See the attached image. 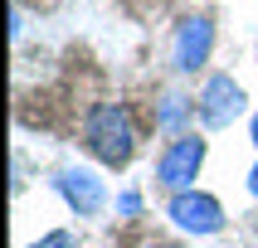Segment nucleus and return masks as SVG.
<instances>
[{"mask_svg": "<svg viewBox=\"0 0 258 248\" xmlns=\"http://www.w3.org/2000/svg\"><path fill=\"white\" fill-rule=\"evenodd\" d=\"M83 146H88V156L98 160V166L122 171L137 156V122H132V112L122 102H98L83 117Z\"/></svg>", "mask_w": 258, "mask_h": 248, "instance_id": "f257e3e1", "label": "nucleus"}, {"mask_svg": "<svg viewBox=\"0 0 258 248\" xmlns=\"http://www.w3.org/2000/svg\"><path fill=\"white\" fill-rule=\"evenodd\" d=\"M205 156H210V141H205L200 131H185V136H171L166 151L156 156V185L180 195V190H195L205 171Z\"/></svg>", "mask_w": 258, "mask_h": 248, "instance_id": "f03ea898", "label": "nucleus"}, {"mask_svg": "<svg viewBox=\"0 0 258 248\" xmlns=\"http://www.w3.org/2000/svg\"><path fill=\"white\" fill-rule=\"evenodd\" d=\"M244 107H248V98H244V88L234 83L229 73H210L200 83V93H195V117H200L210 131L234 127V122L244 117Z\"/></svg>", "mask_w": 258, "mask_h": 248, "instance_id": "7ed1b4c3", "label": "nucleus"}, {"mask_svg": "<svg viewBox=\"0 0 258 248\" xmlns=\"http://www.w3.org/2000/svg\"><path fill=\"white\" fill-rule=\"evenodd\" d=\"M166 219H171L180 233L210 238V233L224 229V204H219L215 195H205V190H180V195H171V204H166Z\"/></svg>", "mask_w": 258, "mask_h": 248, "instance_id": "20e7f679", "label": "nucleus"}, {"mask_svg": "<svg viewBox=\"0 0 258 248\" xmlns=\"http://www.w3.org/2000/svg\"><path fill=\"white\" fill-rule=\"evenodd\" d=\"M215 54V20L210 15H185L171 34V63L175 73H200Z\"/></svg>", "mask_w": 258, "mask_h": 248, "instance_id": "39448f33", "label": "nucleus"}, {"mask_svg": "<svg viewBox=\"0 0 258 248\" xmlns=\"http://www.w3.org/2000/svg\"><path fill=\"white\" fill-rule=\"evenodd\" d=\"M54 190L63 195V204H69L78 219H98L102 209H107V185H102V175L88 171V166H63V171H54Z\"/></svg>", "mask_w": 258, "mask_h": 248, "instance_id": "423d86ee", "label": "nucleus"}, {"mask_svg": "<svg viewBox=\"0 0 258 248\" xmlns=\"http://www.w3.org/2000/svg\"><path fill=\"white\" fill-rule=\"evenodd\" d=\"M185 117H195V98H185V93H166V98L156 102V127L161 131L185 136Z\"/></svg>", "mask_w": 258, "mask_h": 248, "instance_id": "0eeeda50", "label": "nucleus"}, {"mask_svg": "<svg viewBox=\"0 0 258 248\" xmlns=\"http://www.w3.org/2000/svg\"><path fill=\"white\" fill-rule=\"evenodd\" d=\"M29 248H78V238H73V229H49L44 238H34Z\"/></svg>", "mask_w": 258, "mask_h": 248, "instance_id": "6e6552de", "label": "nucleus"}, {"mask_svg": "<svg viewBox=\"0 0 258 248\" xmlns=\"http://www.w3.org/2000/svg\"><path fill=\"white\" fill-rule=\"evenodd\" d=\"M117 214L137 219V214H142V195H137V190H122V195H117Z\"/></svg>", "mask_w": 258, "mask_h": 248, "instance_id": "1a4fd4ad", "label": "nucleus"}, {"mask_svg": "<svg viewBox=\"0 0 258 248\" xmlns=\"http://www.w3.org/2000/svg\"><path fill=\"white\" fill-rule=\"evenodd\" d=\"M248 195H253V200H258V166H253V171H248Z\"/></svg>", "mask_w": 258, "mask_h": 248, "instance_id": "9d476101", "label": "nucleus"}, {"mask_svg": "<svg viewBox=\"0 0 258 248\" xmlns=\"http://www.w3.org/2000/svg\"><path fill=\"white\" fill-rule=\"evenodd\" d=\"M248 136H253V146H258V112H253V127H248Z\"/></svg>", "mask_w": 258, "mask_h": 248, "instance_id": "9b49d317", "label": "nucleus"}, {"mask_svg": "<svg viewBox=\"0 0 258 248\" xmlns=\"http://www.w3.org/2000/svg\"><path fill=\"white\" fill-rule=\"evenodd\" d=\"M142 248H180V243H161V238H156V243H142Z\"/></svg>", "mask_w": 258, "mask_h": 248, "instance_id": "f8f14e48", "label": "nucleus"}]
</instances>
